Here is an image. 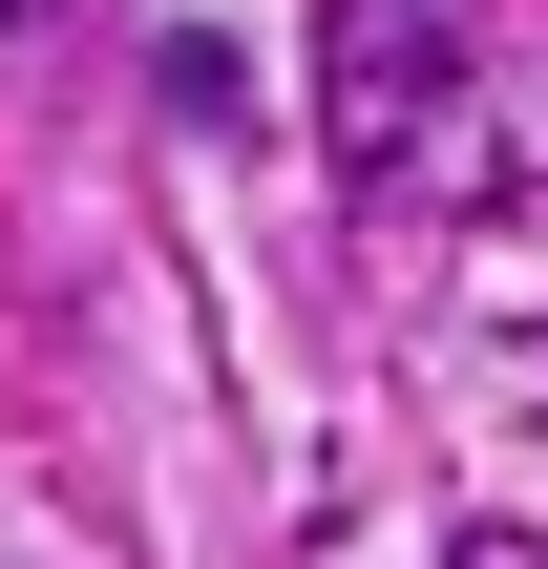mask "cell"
<instances>
[{
  "label": "cell",
  "instance_id": "cell-1",
  "mask_svg": "<svg viewBox=\"0 0 548 569\" xmlns=\"http://www.w3.org/2000/svg\"><path fill=\"white\" fill-rule=\"evenodd\" d=\"M317 127L422 232H548V0H317Z\"/></svg>",
  "mask_w": 548,
  "mask_h": 569
},
{
  "label": "cell",
  "instance_id": "cell-2",
  "mask_svg": "<svg viewBox=\"0 0 548 569\" xmlns=\"http://www.w3.org/2000/svg\"><path fill=\"white\" fill-rule=\"evenodd\" d=\"M444 569H548V549H528V528H465V549H444Z\"/></svg>",
  "mask_w": 548,
  "mask_h": 569
}]
</instances>
